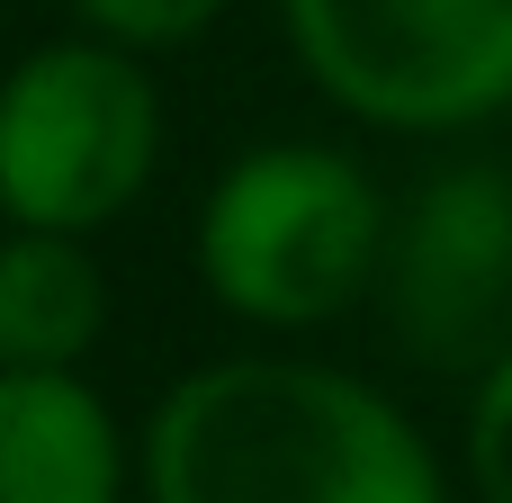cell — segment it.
Segmentation results:
<instances>
[{"label": "cell", "mask_w": 512, "mask_h": 503, "mask_svg": "<svg viewBox=\"0 0 512 503\" xmlns=\"http://www.w3.org/2000/svg\"><path fill=\"white\" fill-rule=\"evenodd\" d=\"M396 189L324 135L243 144L189 225V270L216 315L252 333H324L378 297Z\"/></svg>", "instance_id": "7a4b0ae2"}, {"label": "cell", "mask_w": 512, "mask_h": 503, "mask_svg": "<svg viewBox=\"0 0 512 503\" xmlns=\"http://www.w3.org/2000/svg\"><path fill=\"white\" fill-rule=\"evenodd\" d=\"M63 9H72V27L117 36V45H135V54H180V45H198L216 18H234V0H63Z\"/></svg>", "instance_id": "9c48e42d"}, {"label": "cell", "mask_w": 512, "mask_h": 503, "mask_svg": "<svg viewBox=\"0 0 512 503\" xmlns=\"http://www.w3.org/2000/svg\"><path fill=\"white\" fill-rule=\"evenodd\" d=\"M306 90L369 135H477L512 117V0H279Z\"/></svg>", "instance_id": "277c9868"}, {"label": "cell", "mask_w": 512, "mask_h": 503, "mask_svg": "<svg viewBox=\"0 0 512 503\" xmlns=\"http://www.w3.org/2000/svg\"><path fill=\"white\" fill-rule=\"evenodd\" d=\"M459 477L477 503H512V351L468 378V414H459Z\"/></svg>", "instance_id": "ba28073f"}, {"label": "cell", "mask_w": 512, "mask_h": 503, "mask_svg": "<svg viewBox=\"0 0 512 503\" xmlns=\"http://www.w3.org/2000/svg\"><path fill=\"white\" fill-rule=\"evenodd\" d=\"M171 108L153 54L63 27L0 72V225L108 234L162 180Z\"/></svg>", "instance_id": "3957f363"}, {"label": "cell", "mask_w": 512, "mask_h": 503, "mask_svg": "<svg viewBox=\"0 0 512 503\" xmlns=\"http://www.w3.org/2000/svg\"><path fill=\"white\" fill-rule=\"evenodd\" d=\"M378 324L432 378H477L512 351V171L441 162L387 216Z\"/></svg>", "instance_id": "5b68a950"}, {"label": "cell", "mask_w": 512, "mask_h": 503, "mask_svg": "<svg viewBox=\"0 0 512 503\" xmlns=\"http://www.w3.org/2000/svg\"><path fill=\"white\" fill-rule=\"evenodd\" d=\"M135 432L90 369H0V503H126Z\"/></svg>", "instance_id": "8992f818"}, {"label": "cell", "mask_w": 512, "mask_h": 503, "mask_svg": "<svg viewBox=\"0 0 512 503\" xmlns=\"http://www.w3.org/2000/svg\"><path fill=\"white\" fill-rule=\"evenodd\" d=\"M144 503H450L432 432L342 360L234 351L180 369L135 432Z\"/></svg>", "instance_id": "6da1fadb"}, {"label": "cell", "mask_w": 512, "mask_h": 503, "mask_svg": "<svg viewBox=\"0 0 512 503\" xmlns=\"http://www.w3.org/2000/svg\"><path fill=\"white\" fill-rule=\"evenodd\" d=\"M108 342V270L90 234L0 225V369H90Z\"/></svg>", "instance_id": "52a82bcc"}]
</instances>
